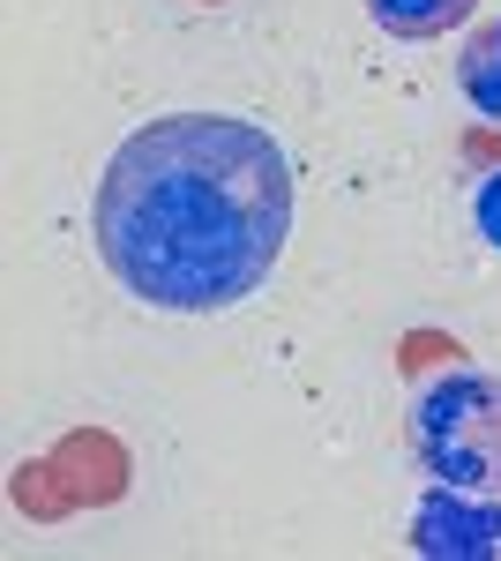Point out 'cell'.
I'll list each match as a JSON object with an SVG mask.
<instances>
[{"label":"cell","mask_w":501,"mask_h":561,"mask_svg":"<svg viewBox=\"0 0 501 561\" xmlns=\"http://www.w3.org/2000/svg\"><path fill=\"white\" fill-rule=\"evenodd\" d=\"M412 457L442 486L501 494V375L487 367L434 375L412 404Z\"/></svg>","instance_id":"2"},{"label":"cell","mask_w":501,"mask_h":561,"mask_svg":"<svg viewBox=\"0 0 501 561\" xmlns=\"http://www.w3.org/2000/svg\"><path fill=\"white\" fill-rule=\"evenodd\" d=\"M90 240L127 300L158 314H225L254 300L293 240V158L240 113L143 121L105 158Z\"/></svg>","instance_id":"1"},{"label":"cell","mask_w":501,"mask_h":561,"mask_svg":"<svg viewBox=\"0 0 501 561\" xmlns=\"http://www.w3.org/2000/svg\"><path fill=\"white\" fill-rule=\"evenodd\" d=\"M471 8H479V0H367V15H375L389 38H442Z\"/></svg>","instance_id":"5"},{"label":"cell","mask_w":501,"mask_h":561,"mask_svg":"<svg viewBox=\"0 0 501 561\" xmlns=\"http://www.w3.org/2000/svg\"><path fill=\"white\" fill-rule=\"evenodd\" d=\"M457 90L471 98V113H487V121H501V23H487V31H471L457 53Z\"/></svg>","instance_id":"4"},{"label":"cell","mask_w":501,"mask_h":561,"mask_svg":"<svg viewBox=\"0 0 501 561\" xmlns=\"http://www.w3.org/2000/svg\"><path fill=\"white\" fill-rule=\"evenodd\" d=\"M412 554L426 561H494L501 554V494L426 479L412 510Z\"/></svg>","instance_id":"3"},{"label":"cell","mask_w":501,"mask_h":561,"mask_svg":"<svg viewBox=\"0 0 501 561\" xmlns=\"http://www.w3.org/2000/svg\"><path fill=\"white\" fill-rule=\"evenodd\" d=\"M471 225H479L487 248H501V173H487L479 187H471Z\"/></svg>","instance_id":"6"}]
</instances>
